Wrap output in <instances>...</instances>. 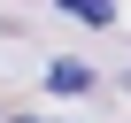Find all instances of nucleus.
I'll return each instance as SVG.
<instances>
[{"label":"nucleus","mask_w":131,"mask_h":123,"mask_svg":"<svg viewBox=\"0 0 131 123\" xmlns=\"http://www.w3.org/2000/svg\"><path fill=\"white\" fill-rule=\"evenodd\" d=\"M54 8H70V16H77V23H93V31H100V23H116V0H54Z\"/></svg>","instance_id":"1"},{"label":"nucleus","mask_w":131,"mask_h":123,"mask_svg":"<svg viewBox=\"0 0 131 123\" xmlns=\"http://www.w3.org/2000/svg\"><path fill=\"white\" fill-rule=\"evenodd\" d=\"M46 85H54V92H85V85H93V69H85V61H54Z\"/></svg>","instance_id":"2"},{"label":"nucleus","mask_w":131,"mask_h":123,"mask_svg":"<svg viewBox=\"0 0 131 123\" xmlns=\"http://www.w3.org/2000/svg\"><path fill=\"white\" fill-rule=\"evenodd\" d=\"M23 123H31V115H23Z\"/></svg>","instance_id":"3"}]
</instances>
